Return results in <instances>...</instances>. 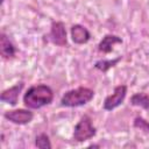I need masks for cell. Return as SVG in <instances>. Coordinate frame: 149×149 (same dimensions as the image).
I'll return each instance as SVG.
<instances>
[{
    "label": "cell",
    "instance_id": "1",
    "mask_svg": "<svg viewBox=\"0 0 149 149\" xmlns=\"http://www.w3.org/2000/svg\"><path fill=\"white\" fill-rule=\"evenodd\" d=\"M54 99V92L48 85L31 86L23 95V102L28 108L37 109L45 105L51 104Z\"/></svg>",
    "mask_w": 149,
    "mask_h": 149
},
{
    "label": "cell",
    "instance_id": "2",
    "mask_svg": "<svg viewBox=\"0 0 149 149\" xmlns=\"http://www.w3.org/2000/svg\"><path fill=\"white\" fill-rule=\"evenodd\" d=\"M94 97L93 90L88 87H78L68 91L61 99V105L65 107H77L87 104Z\"/></svg>",
    "mask_w": 149,
    "mask_h": 149
},
{
    "label": "cell",
    "instance_id": "3",
    "mask_svg": "<svg viewBox=\"0 0 149 149\" xmlns=\"http://www.w3.org/2000/svg\"><path fill=\"white\" fill-rule=\"evenodd\" d=\"M95 133L97 130H95V127L92 125L91 119L87 115H84L74 127L73 139L78 142H84L86 140L92 139L95 135Z\"/></svg>",
    "mask_w": 149,
    "mask_h": 149
},
{
    "label": "cell",
    "instance_id": "4",
    "mask_svg": "<svg viewBox=\"0 0 149 149\" xmlns=\"http://www.w3.org/2000/svg\"><path fill=\"white\" fill-rule=\"evenodd\" d=\"M126 94H127V86L126 85L115 86L113 93L109 94L108 97H106V99L104 101V108L106 111H112V109L116 108L118 106H120L122 104V101L126 98Z\"/></svg>",
    "mask_w": 149,
    "mask_h": 149
},
{
    "label": "cell",
    "instance_id": "5",
    "mask_svg": "<svg viewBox=\"0 0 149 149\" xmlns=\"http://www.w3.org/2000/svg\"><path fill=\"white\" fill-rule=\"evenodd\" d=\"M5 119H7L8 121L16 123V125H26L28 122H30L34 118L33 112L28 111V109H12V111H7L3 114Z\"/></svg>",
    "mask_w": 149,
    "mask_h": 149
},
{
    "label": "cell",
    "instance_id": "6",
    "mask_svg": "<svg viewBox=\"0 0 149 149\" xmlns=\"http://www.w3.org/2000/svg\"><path fill=\"white\" fill-rule=\"evenodd\" d=\"M50 40L54 44L59 45V47H65L68 44L66 40V30L64 27L63 22H52L51 29H50Z\"/></svg>",
    "mask_w": 149,
    "mask_h": 149
},
{
    "label": "cell",
    "instance_id": "7",
    "mask_svg": "<svg viewBox=\"0 0 149 149\" xmlns=\"http://www.w3.org/2000/svg\"><path fill=\"white\" fill-rule=\"evenodd\" d=\"M71 37L72 41L77 44H84L88 42L91 35L90 31L81 24H74L71 27Z\"/></svg>",
    "mask_w": 149,
    "mask_h": 149
},
{
    "label": "cell",
    "instance_id": "8",
    "mask_svg": "<svg viewBox=\"0 0 149 149\" xmlns=\"http://www.w3.org/2000/svg\"><path fill=\"white\" fill-rule=\"evenodd\" d=\"M22 88H23V83H17L16 85L5 90L1 93L0 99L5 102L10 104V105H15L17 102V98H19V94L22 91Z\"/></svg>",
    "mask_w": 149,
    "mask_h": 149
},
{
    "label": "cell",
    "instance_id": "9",
    "mask_svg": "<svg viewBox=\"0 0 149 149\" xmlns=\"http://www.w3.org/2000/svg\"><path fill=\"white\" fill-rule=\"evenodd\" d=\"M0 54L3 58H12L15 55V48L3 33L0 35Z\"/></svg>",
    "mask_w": 149,
    "mask_h": 149
},
{
    "label": "cell",
    "instance_id": "10",
    "mask_svg": "<svg viewBox=\"0 0 149 149\" xmlns=\"http://www.w3.org/2000/svg\"><path fill=\"white\" fill-rule=\"evenodd\" d=\"M116 43H122V40L120 37H118L116 35H106L99 43L98 48L100 51L105 52V54H108L113 50V47L114 44Z\"/></svg>",
    "mask_w": 149,
    "mask_h": 149
},
{
    "label": "cell",
    "instance_id": "11",
    "mask_svg": "<svg viewBox=\"0 0 149 149\" xmlns=\"http://www.w3.org/2000/svg\"><path fill=\"white\" fill-rule=\"evenodd\" d=\"M130 104L134 106H139L144 109H148L149 108V97L144 93H135L130 98Z\"/></svg>",
    "mask_w": 149,
    "mask_h": 149
},
{
    "label": "cell",
    "instance_id": "12",
    "mask_svg": "<svg viewBox=\"0 0 149 149\" xmlns=\"http://www.w3.org/2000/svg\"><path fill=\"white\" fill-rule=\"evenodd\" d=\"M120 59H121V57H118V58L112 59V61H105V59H102V61H98V62L95 63L94 66H95L98 70H100V71H102V72H106L108 69H111L112 66H114Z\"/></svg>",
    "mask_w": 149,
    "mask_h": 149
},
{
    "label": "cell",
    "instance_id": "13",
    "mask_svg": "<svg viewBox=\"0 0 149 149\" xmlns=\"http://www.w3.org/2000/svg\"><path fill=\"white\" fill-rule=\"evenodd\" d=\"M35 144L40 149H51V143L47 134H40L38 136H36Z\"/></svg>",
    "mask_w": 149,
    "mask_h": 149
},
{
    "label": "cell",
    "instance_id": "14",
    "mask_svg": "<svg viewBox=\"0 0 149 149\" xmlns=\"http://www.w3.org/2000/svg\"><path fill=\"white\" fill-rule=\"evenodd\" d=\"M134 127H135V128H139L140 130H143V132L149 133V122L146 121V120H144L143 118H141V116L135 118V120H134Z\"/></svg>",
    "mask_w": 149,
    "mask_h": 149
}]
</instances>
